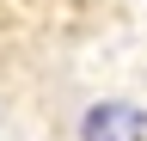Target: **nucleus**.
<instances>
[{"mask_svg":"<svg viewBox=\"0 0 147 141\" xmlns=\"http://www.w3.org/2000/svg\"><path fill=\"white\" fill-rule=\"evenodd\" d=\"M80 141H147V111L135 98H98L80 117Z\"/></svg>","mask_w":147,"mask_h":141,"instance_id":"1","label":"nucleus"}]
</instances>
